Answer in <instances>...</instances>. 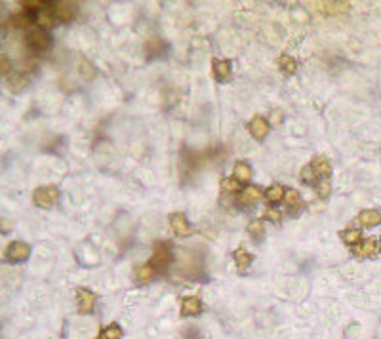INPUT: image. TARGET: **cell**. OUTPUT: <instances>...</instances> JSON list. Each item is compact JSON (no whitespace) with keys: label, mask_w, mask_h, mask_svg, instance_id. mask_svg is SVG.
<instances>
[{"label":"cell","mask_w":381,"mask_h":339,"mask_svg":"<svg viewBox=\"0 0 381 339\" xmlns=\"http://www.w3.org/2000/svg\"><path fill=\"white\" fill-rule=\"evenodd\" d=\"M59 198V189L55 185H42L33 194V200L38 208H52Z\"/></svg>","instance_id":"1"},{"label":"cell","mask_w":381,"mask_h":339,"mask_svg":"<svg viewBox=\"0 0 381 339\" xmlns=\"http://www.w3.org/2000/svg\"><path fill=\"white\" fill-rule=\"evenodd\" d=\"M50 36L46 33V29L42 27H36V29H31L29 35H27V46L33 50V52H46L50 48Z\"/></svg>","instance_id":"2"},{"label":"cell","mask_w":381,"mask_h":339,"mask_svg":"<svg viewBox=\"0 0 381 339\" xmlns=\"http://www.w3.org/2000/svg\"><path fill=\"white\" fill-rule=\"evenodd\" d=\"M172 261V252H170V246L166 242H158L155 246V250H153V255H151V261H149V265L153 267V269H164L166 265Z\"/></svg>","instance_id":"3"},{"label":"cell","mask_w":381,"mask_h":339,"mask_svg":"<svg viewBox=\"0 0 381 339\" xmlns=\"http://www.w3.org/2000/svg\"><path fill=\"white\" fill-rule=\"evenodd\" d=\"M31 255V246L25 242H12L8 244V248L4 250V257L12 263H21Z\"/></svg>","instance_id":"4"},{"label":"cell","mask_w":381,"mask_h":339,"mask_svg":"<svg viewBox=\"0 0 381 339\" xmlns=\"http://www.w3.org/2000/svg\"><path fill=\"white\" fill-rule=\"evenodd\" d=\"M269 130H271V126H269V122L263 118V116H253L250 120V124H248V131H250V135L253 138V140L258 141H263L265 138H267Z\"/></svg>","instance_id":"5"},{"label":"cell","mask_w":381,"mask_h":339,"mask_svg":"<svg viewBox=\"0 0 381 339\" xmlns=\"http://www.w3.org/2000/svg\"><path fill=\"white\" fill-rule=\"evenodd\" d=\"M94 303H95L94 292H90V290H86V288H78V290H77L78 311H80L82 314L92 313V309H94Z\"/></svg>","instance_id":"6"},{"label":"cell","mask_w":381,"mask_h":339,"mask_svg":"<svg viewBox=\"0 0 381 339\" xmlns=\"http://www.w3.org/2000/svg\"><path fill=\"white\" fill-rule=\"evenodd\" d=\"M170 229L177 236H190L193 235V229H190L189 221L183 214H172L170 216Z\"/></svg>","instance_id":"7"},{"label":"cell","mask_w":381,"mask_h":339,"mask_svg":"<svg viewBox=\"0 0 381 339\" xmlns=\"http://www.w3.org/2000/svg\"><path fill=\"white\" fill-rule=\"evenodd\" d=\"M309 166H311V170L314 172V175H316L319 179H326V181L330 179V175H332V166H330L326 157H314Z\"/></svg>","instance_id":"8"},{"label":"cell","mask_w":381,"mask_h":339,"mask_svg":"<svg viewBox=\"0 0 381 339\" xmlns=\"http://www.w3.org/2000/svg\"><path fill=\"white\" fill-rule=\"evenodd\" d=\"M53 18L57 19V21H63V23H69L71 19L75 18V8H73V4L71 2H57V4H53Z\"/></svg>","instance_id":"9"},{"label":"cell","mask_w":381,"mask_h":339,"mask_svg":"<svg viewBox=\"0 0 381 339\" xmlns=\"http://www.w3.org/2000/svg\"><path fill=\"white\" fill-rule=\"evenodd\" d=\"M212 67H214V75L219 82H225L231 77V61L229 59H214Z\"/></svg>","instance_id":"10"},{"label":"cell","mask_w":381,"mask_h":339,"mask_svg":"<svg viewBox=\"0 0 381 339\" xmlns=\"http://www.w3.org/2000/svg\"><path fill=\"white\" fill-rule=\"evenodd\" d=\"M202 311V303L199 297H185L181 301V314L183 316H197Z\"/></svg>","instance_id":"11"},{"label":"cell","mask_w":381,"mask_h":339,"mask_svg":"<svg viewBox=\"0 0 381 339\" xmlns=\"http://www.w3.org/2000/svg\"><path fill=\"white\" fill-rule=\"evenodd\" d=\"M358 221L364 227H375L381 223V212L379 210H364L358 216Z\"/></svg>","instance_id":"12"},{"label":"cell","mask_w":381,"mask_h":339,"mask_svg":"<svg viewBox=\"0 0 381 339\" xmlns=\"http://www.w3.org/2000/svg\"><path fill=\"white\" fill-rule=\"evenodd\" d=\"M233 257H234V263H236V267H238V270H246V269H248V267L251 265V261H253V255L246 252L242 246L234 250Z\"/></svg>","instance_id":"13"},{"label":"cell","mask_w":381,"mask_h":339,"mask_svg":"<svg viewBox=\"0 0 381 339\" xmlns=\"http://www.w3.org/2000/svg\"><path fill=\"white\" fill-rule=\"evenodd\" d=\"M316 6H319V10H322L324 14H330V16H334V14H343V12L349 10V4H347V2H321V4H316Z\"/></svg>","instance_id":"14"},{"label":"cell","mask_w":381,"mask_h":339,"mask_svg":"<svg viewBox=\"0 0 381 339\" xmlns=\"http://www.w3.org/2000/svg\"><path fill=\"white\" fill-rule=\"evenodd\" d=\"M233 174H234V179H238L240 183H246L251 179V168L246 162H242V160H238L236 164H234L233 168Z\"/></svg>","instance_id":"15"},{"label":"cell","mask_w":381,"mask_h":339,"mask_svg":"<svg viewBox=\"0 0 381 339\" xmlns=\"http://www.w3.org/2000/svg\"><path fill=\"white\" fill-rule=\"evenodd\" d=\"M277 65L280 67V69L284 71L286 75H294L295 69H297V61L294 59V57H290L288 53H282L280 57L277 59Z\"/></svg>","instance_id":"16"},{"label":"cell","mask_w":381,"mask_h":339,"mask_svg":"<svg viewBox=\"0 0 381 339\" xmlns=\"http://www.w3.org/2000/svg\"><path fill=\"white\" fill-rule=\"evenodd\" d=\"M286 189L280 185V183H275V185H271L267 189V192H265V196H267L269 202H280V200L286 198Z\"/></svg>","instance_id":"17"},{"label":"cell","mask_w":381,"mask_h":339,"mask_svg":"<svg viewBox=\"0 0 381 339\" xmlns=\"http://www.w3.org/2000/svg\"><path fill=\"white\" fill-rule=\"evenodd\" d=\"M286 204H288V210L290 212H297V210L303 206V200H301V194L295 191V189H290L286 192Z\"/></svg>","instance_id":"18"},{"label":"cell","mask_w":381,"mask_h":339,"mask_svg":"<svg viewBox=\"0 0 381 339\" xmlns=\"http://www.w3.org/2000/svg\"><path fill=\"white\" fill-rule=\"evenodd\" d=\"M260 198H261L260 187H248V189H244V191L240 192V196H238V200H240L242 204H253V202H258Z\"/></svg>","instance_id":"19"},{"label":"cell","mask_w":381,"mask_h":339,"mask_svg":"<svg viewBox=\"0 0 381 339\" xmlns=\"http://www.w3.org/2000/svg\"><path fill=\"white\" fill-rule=\"evenodd\" d=\"M6 79V82H8V86L12 88V90H21V88H25L27 86V79L23 77V75H19V73H16V71H12L10 75H6L4 77Z\"/></svg>","instance_id":"20"},{"label":"cell","mask_w":381,"mask_h":339,"mask_svg":"<svg viewBox=\"0 0 381 339\" xmlns=\"http://www.w3.org/2000/svg\"><path fill=\"white\" fill-rule=\"evenodd\" d=\"M341 240L345 244H349V246H356V244L362 240V233L358 231V229H345V231H341Z\"/></svg>","instance_id":"21"},{"label":"cell","mask_w":381,"mask_h":339,"mask_svg":"<svg viewBox=\"0 0 381 339\" xmlns=\"http://www.w3.org/2000/svg\"><path fill=\"white\" fill-rule=\"evenodd\" d=\"M375 250H377V244H375L373 238H368V240H364L360 246H356V253H358L360 257H370V255L375 253Z\"/></svg>","instance_id":"22"},{"label":"cell","mask_w":381,"mask_h":339,"mask_svg":"<svg viewBox=\"0 0 381 339\" xmlns=\"http://www.w3.org/2000/svg\"><path fill=\"white\" fill-rule=\"evenodd\" d=\"M153 277H155V269L151 265H139L138 269H136V280L141 282V284L153 280Z\"/></svg>","instance_id":"23"},{"label":"cell","mask_w":381,"mask_h":339,"mask_svg":"<svg viewBox=\"0 0 381 339\" xmlns=\"http://www.w3.org/2000/svg\"><path fill=\"white\" fill-rule=\"evenodd\" d=\"M122 337V328L118 324H109L103 330L99 331V339H120Z\"/></svg>","instance_id":"24"},{"label":"cell","mask_w":381,"mask_h":339,"mask_svg":"<svg viewBox=\"0 0 381 339\" xmlns=\"http://www.w3.org/2000/svg\"><path fill=\"white\" fill-rule=\"evenodd\" d=\"M219 187H221V191L225 192H238L242 189V183L238 181V179H234V177H223L221 183H219Z\"/></svg>","instance_id":"25"},{"label":"cell","mask_w":381,"mask_h":339,"mask_svg":"<svg viewBox=\"0 0 381 339\" xmlns=\"http://www.w3.org/2000/svg\"><path fill=\"white\" fill-rule=\"evenodd\" d=\"M78 73L82 75V79H86V80H92V79L95 77L94 65H92L90 61H86V59L80 61V67H78Z\"/></svg>","instance_id":"26"},{"label":"cell","mask_w":381,"mask_h":339,"mask_svg":"<svg viewBox=\"0 0 381 339\" xmlns=\"http://www.w3.org/2000/svg\"><path fill=\"white\" fill-rule=\"evenodd\" d=\"M248 233H250L253 238H261V236H263V233H265V229H263V223H261L260 219H253V221H250V225H248Z\"/></svg>","instance_id":"27"},{"label":"cell","mask_w":381,"mask_h":339,"mask_svg":"<svg viewBox=\"0 0 381 339\" xmlns=\"http://www.w3.org/2000/svg\"><path fill=\"white\" fill-rule=\"evenodd\" d=\"M301 179H303L307 185H314V183L319 181V177H316L314 172L311 170V166H303V168H301Z\"/></svg>","instance_id":"28"},{"label":"cell","mask_w":381,"mask_h":339,"mask_svg":"<svg viewBox=\"0 0 381 339\" xmlns=\"http://www.w3.org/2000/svg\"><path fill=\"white\" fill-rule=\"evenodd\" d=\"M0 63H2V67H0V69H2V75H4V77L10 75V73H12V63H10V59H8V55H6V53H2V55H0Z\"/></svg>","instance_id":"29"},{"label":"cell","mask_w":381,"mask_h":339,"mask_svg":"<svg viewBox=\"0 0 381 339\" xmlns=\"http://www.w3.org/2000/svg\"><path fill=\"white\" fill-rule=\"evenodd\" d=\"M265 218H267L269 221H273V223H278V221H280V212H278V210L269 208L267 212H265Z\"/></svg>","instance_id":"30"},{"label":"cell","mask_w":381,"mask_h":339,"mask_svg":"<svg viewBox=\"0 0 381 339\" xmlns=\"http://www.w3.org/2000/svg\"><path fill=\"white\" fill-rule=\"evenodd\" d=\"M21 4H23L27 10H38V8H42V6H46V4L40 2V0H33V2H21Z\"/></svg>","instance_id":"31"},{"label":"cell","mask_w":381,"mask_h":339,"mask_svg":"<svg viewBox=\"0 0 381 339\" xmlns=\"http://www.w3.org/2000/svg\"><path fill=\"white\" fill-rule=\"evenodd\" d=\"M319 194H321L322 198H326L330 194V181H324L322 185H319Z\"/></svg>","instance_id":"32"},{"label":"cell","mask_w":381,"mask_h":339,"mask_svg":"<svg viewBox=\"0 0 381 339\" xmlns=\"http://www.w3.org/2000/svg\"><path fill=\"white\" fill-rule=\"evenodd\" d=\"M379 250H381V244H379Z\"/></svg>","instance_id":"33"}]
</instances>
